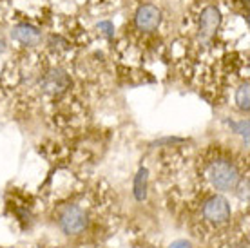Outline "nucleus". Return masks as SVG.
<instances>
[{
  "instance_id": "f8f14e48",
  "label": "nucleus",
  "mask_w": 250,
  "mask_h": 248,
  "mask_svg": "<svg viewBox=\"0 0 250 248\" xmlns=\"http://www.w3.org/2000/svg\"><path fill=\"white\" fill-rule=\"evenodd\" d=\"M100 29H104V33L105 35H113V31H114V27H113V24L111 22H100V25H98Z\"/></svg>"
},
{
  "instance_id": "f257e3e1",
  "label": "nucleus",
  "mask_w": 250,
  "mask_h": 248,
  "mask_svg": "<svg viewBox=\"0 0 250 248\" xmlns=\"http://www.w3.org/2000/svg\"><path fill=\"white\" fill-rule=\"evenodd\" d=\"M201 174L203 180L210 188L219 192L236 190L243 181V174L239 163L225 150H208L201 162Z\"/></svg>"
},
{
  "instance_id": "0eeeda50",
  "label": "nucleus",
  "mask_w": 250,
  "mask_h": 248,
  "mask_svg": "<svg viewBox=\"0 0 250 248\" xmlns=\"http://www.w3.org/2000/svg\"><path fill=\"white\" fill-rule=\"evenodd\" d=\"M11 38L20 43H24V45H37V43H40V40H42V35H40V31H38L37 27H33V25L20 24V25H17V27H13Z\"/></svg>"
},
{
  "instance_id": "9b49d317",
  "label": "nucleus",
  "mask_w": 250,
  "mask_h": 248,
  "mask_svg": "<svg viewBox=\"0 0 250 248\" xmlns=\"http://www.w3.org/2000/svg\"><path fill=\"white\" fill-rule=\"evenodd\" d=\"M169 248H192V245L188 241H185V239H176V241L170 243Z\"/></svg>"
},
{
  "instance_id": "423d86ee",
  "label": "nucleus",
  "mask_w": 250,
  "mask_h": 248,
  "mask_svg": "<svg viewBox=\"0 0 250 248\" xmlns=\"http://www.w3.org/2000/svg\"><path fill=\"white\" fill-rule=\"evenodd\" d=\"M67 87H69V78L63 71H60V69H55V71H51V73L45 75V78H44L45 93L60 94V93H63Z\"/></svg>"
},
{
  "instance_id": "7ed1b4c3",
  "label": "nucleus",
  "mask_w": 250,
  "mask_h": 248,
  "mask_svg": "<svg viewBox=\"0 0 250 248\" xmlns=\"http://www.w3.org/2000/svg\"><path fill=\"white\" fill-rule=\"evenodd\" d=\"M87 212L78 205H67L58 216V225L63 234L67 236H78L87 228Z\"/></svg>"
},
{
  "instance_id": "9d476101",
  "label": "nucleus",
  "mask_w": 250,
  "mask_h": 248,
  "mask_svg": "<svg viewBox=\"0 0 250 248\" xmlns=\"http://www.w3.org/2000/svg\"><path fill=\"white\" fill-rule=\"evenodd\" d=\"M230 127L236 132H238L239 136L243 138L245 143H249V122L247 120H239V122H230Z\"/></svg>"
},
{
  "instance_id": "20e7f679",
  "label": "nucleus",
  "mask_w": 250,
  "mask_h": 248,
  "mask_svg": "<svg viewBox=\"0 0 250 248\" xmlns=\"http://www.w3.org/2000/svg\"><path fill=\"white\" fill-rule=\"evenodd\" d=\"M134 24L144 33L156 31L162 24V11L152 4H144V6L138 7L136 15H134Z\"/></svg>"
},
{
  "instance_id": "f03ea898",
  "label": "nucleus",
  "mask_w": 250,
  "mask_h": 248,
  "mask_svg": "<svg viewBox=\"0 0 250 248\" xmlns=\"http://www.w3.org/2000/svg\"><path fill=\"white\" fill-rule=\"evenodd\" d=\"M201 214H203V219L207 223L214 225V227H221V225H227L230 221L232 208L229 199L219 196V194H214L208 199H205Z\"/></svg>"
},
{
  "instance_id": "6e6552de",
  "label": "nucleus",
  "mask_w": 250,
  "mask_h": 248,
  "mask_svg": "<svg viewBox=\"0 0 250 248\" xmlns=\"http://www.w3.org/2000/svg\"><path fill=\"white\" fill-rule=\"evenodd\" d=\"M147 188H149V170L145 167L138 168L136 176H134V183H132V194L136 201H145L147 199Z\"/></svg>"
},
{
  "instance_id": "1a4fd4ad",
  "label": "nucleus",
  "mask_w": 250,
  "mask_h": 248,
  "mask_svg": "<svg viewBox=\"0 0 250 248\" xmlns=\"http://www.w3.org/2000/svg\"><path fill=\"white\" fill-rule=\"evenodd\" d=\"M236 103L241 111H249L250 107V89H249V82H245L236 89Z\"/></svg>"
},
{
  "instance_id": "39448f33",
  "label": "nucleus",
  "mask_w": 250,
  "mask_h": 248,
  "mask_svg": "<svg viewBox=\"0 0 250 248\" xmlns=\"http://www.w3.org/2000/svg\"><path fill=\"white\" fill-rule=\"evenodd\" d=\"M221 24V13L216 6H205L200 15V35L203 40H208L216 35Z\"/></svg>"
}]
</instances>
